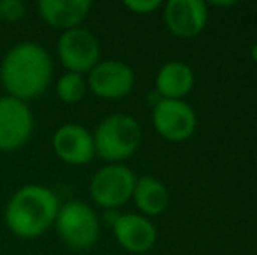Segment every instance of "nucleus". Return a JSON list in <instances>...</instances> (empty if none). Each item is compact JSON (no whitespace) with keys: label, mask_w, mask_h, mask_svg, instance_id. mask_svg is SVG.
<instances>
[{"label":"nucleus","mask_w":257,"mask_h":255,"mask_svg":"<svg viewBox=\"0 0 257 255\" xmlns=\"http://www.w3.org/2000/svg\"><path fill=\"white\" fill-rule=\"evenodd\" d=\"M54 65L49 53L41 44L23 41L13 46L0 63V82L7 91L21 102L35 100L49 88Z\"/></svg>","instance_id":"nucleus-1"},{"label":"nucleus","mask_w":257,"mask_h":255,"mask_svg":"<svg viewBox=\"0 0 257 255\" xmlns=\"http://www.w3.org/2000/svg\"><path fill=\"white\" fill-rule=\"evenodd\" d=\"M60 201L49 187L28 184L11 196L6 206V224L14 236L35 239L54 225Z\"/></svg>","instance_id":"nucleus-2"},{"label":"nucleus","mask_w":257,"mask_h":255,"mask_svg":"<svg viewBox=\"0 0 257 255\" xmlns=\"http://www.w3.org/2000/svg\"><path fill=\"white\" fill-rule=\"evenodd\" d=\"M95 152L108 164L132 157L142 143V128L128 114H112L100 121L93 133Z\"/></svg>","instance_id":"nucleus-3"},{"label":"nucleus","mask_w":257,"mask_h":255,"mask_svg":"<svg viewBox=\"0 0 257 255\" xmlns=\"http://www.w3.org/2000/svg\"><path fill=\"white\" fill-rule=\"evenodd\" d=\"M54 227L61 241L72 250H89L100 238V218L84 201L60 204Z\"/></svg>","instance_id":"nucleus-4"},{"label":"nucleus","mask_w":257,"mask_h":255,"mask_svg":"<svg viewBox=\"0 0 257 255\" xmlns=\"http://www.w3.org/2000/svg\"><path fill=\"white\" fill-rule=\"evenodd\" d=\"M56 55L67 72L88 75L100 63L102 48L100 41L88 28H72L61 32L56 42Z\"/></svg>","instance_id":"nucleus-5"},{"label":"nucleus","mask_w":257,"mask_h":255,"mask_svg":"<svg viewBox=\"0 0 257 255\" xmlns=\"http://www.w3.org/2000/svg\"><path fill=\"white\" fill-rule=\"evenodd\" d=\"M137 175L121 163L100 168L89 182V196L105 210H115L133 196Z\"/></svg>","instance_id":"nucleus-6"},{"label":"nucleus","mask_w":257,"mask_h":255,"mask_svg":"<svg viewBox=\"0 0 257 255\" xmlns=\"http://www.w3.org/2000/svg\"><path fill=\"white\" fill-rule=\"evenodd\" d=\"M34 133V114L27 102L0 96V152H13L25 145Z\"/></svg>","instance_id":"nucleus-7"},{"label":"nucleus","mask_w":257,"mask_h":255,"mask_svg":"<svg viewBox=\"0 0 257 255\" xmlns=\"http://www.w3.org/2000/svg\"><path fill=\"white\" fill-rule=\"evenodd\" d=\"M153 124L168 142H186L196 131V114L184 100L161 98L153 107Z\"/></svg>","instance_id":"nucleus-8"},{"label":"nucleus","mask_w":257,"mask_h":255,"mask_svg":"<svg viewBox=\"0 0 257 255\" xmlns=\"http://www.w3.org/2000/svg\"><path fill=\"white\" fill-rule=\"evenodd\" d=\"M88 89L102 100H119L132 93L135 72L119 60H103L86 75Z\"/></svg>","instance_id":"nucleus-9"},{"label":"nucleus","mask_w":257,"mask_h":255,"mask_svg":"<svg viewBox=\"0 0 257 255\" xmlns=\"http://www.w3.org/2000/svg\"><path fill=\"white\" fill-rule=\"evenodd\" d=\"M51 145L58 159L72 166L88 164L96 156L93 133L77 123L61 124L53 133Z\"/></svg>","instance_id":"nucleus-10"},{"label":"nucleus","mask_w":257,"mask_h":255,"mask_svg":"<svg viewBox=\"0 0 257 255\" xmlns=\"http://www.w3.org/2000/svg\"><path fill=\"white\" fill-rule=\"evenodd\" d=\"M163 16L166 28L182 39L200 35L208 23V9L203 0H170Z\"/></svg>","instance_id":"nucleus-11"},{"label":"nucleus","mask_w":257,"mask_h":255,"mask_svg":"<svg viewBox=\"0 0 257 255\" xmlns=\"http://www.w3.org/2000/svg\"><path fill=\"white\" fill-rule=\"evenodd\" d=\"M112 232L115 241L132 253H147L158 239L156 225L140 213H121L112 225Z\"/></svg>","instance_id":"nucleus-12"},{"label":"nucleus","mask_w":257,"mask_h":255,"mask_svg":"<svg viewBox=\"0 0 257 255\" xmlns=\"http://www.w3.org/2000/svg\"><path fill=\"white\" fill-rule=\"evenodd\" d=\"M91 6L89 0H39L37 13L41 20L54 30L67 32L81 27Z\"/></svg>","instance_id":"nucleus-13"},{"label":"nucleus","mask_w":257,"mask_h":255,"mask_svg":"<svg viewBox=\"0 0 257 255\" xmlns=\"http://www.w3.org/2000/svg\"><path fill=\"white\" fill-rule=\"evenodd\" d=\"M193 86L194 72L184 62H168L156 74V93L165 100H182Z\"/></svg>","instance_id":"nucleus-14"},{"label":"nucleus","mask_w":257,"mask_h":255,"mask_svg":"<svg viewBox=\"0 0 257 255\" xmlns=\"http://www.w3.org/2000/svg\"><path fill=\"white\" fill-rule=\"evenodd\" d=\"M132 199L135 201V206L140 210V215L156 217V215L166 211L170 204V194L159 178L153 177V175H144V177L137 178Z\"/></svg>","instance_id":"nucleus-15"},{"label":"nucleus","mask_w":257,"mask_h":255,"mask_svg":"<svg viewBox=\"0 0 257 255\" xmlns=\"http://www.w3.org/2000/svg\"><path fill=\"white\" fill-rule=\"evenodd\" d=\"M88 93V82L86 77L75 72H65L56 82V95L63 103L75 105Z\"/></svg>","instance_id":"nucleus-16"},{"label":"nucleus","mask_w":257,"mask_h":255,"mask_svg":"<svg viewBox=\"0 0 257 255\" xmlns=\"http://www.w3.org/2000/svg\"><path fill=\"white\" fill-rule=\"evenodd\" d=\"M27 14V6L21 0H2L0 2V20L20 21Z\"/></svg>","instance_id":"nucleus-17"},{"label":"nucleus","mask_w":257,"mask_h":255,"mask_svg":"<svg viewBox=\"0 0 257 255\" xmlns=\"http://www.w3.org/2000/svg\"><path fill=\"white\" fill-rule=\"evenodd\" d=\"M122 6L135 14H151L161 7L159 0H126Z\"/></svg>","instance_id":"nucleus-18"},{"label":"nucleus","mask_w":257,"mask_h":255,"mask_svg":"<svg viewBox=\"0 0 257 255\" xmlns=\"http://www.w3.org/2000/svg\"><path fill=\"white\" fill-rule=\"evenodd\" d=\"M119 215H121V213H119L117 210H105V213H103V222H105L107 225H110V227H112V225L115 224V220L119 218Z\"/></svg>","instance_id":"nucleus-19"},{"label":"nucleus","mask_w":257,"mask_h":255,"mask_svg":"<svg viewBox=\"0 0 257 255\" xmlns=\"http://www.w3.org/2000/svg\"><path fill=\"white\" fill-rule=\"evenodd\" d=\"M212 6H215V7H233L234 6V2H212Z\"/></svg>","instance_id":"nucleus-20"},{"label":"nucleus","mask_w":257,"mask_h":255,"mask_svg":"<svg viewBox=\"0 0 257 255\" xmlns=\"http://www.w3.org/2000/svg\"><path fill=\"white\" fill-rule=\"evenodd\" d=\"M250 56H252V60L257 63V44L252 46V49H250Z\"/></svg>","instance_id":"nucleus-21"}]
</instances>
